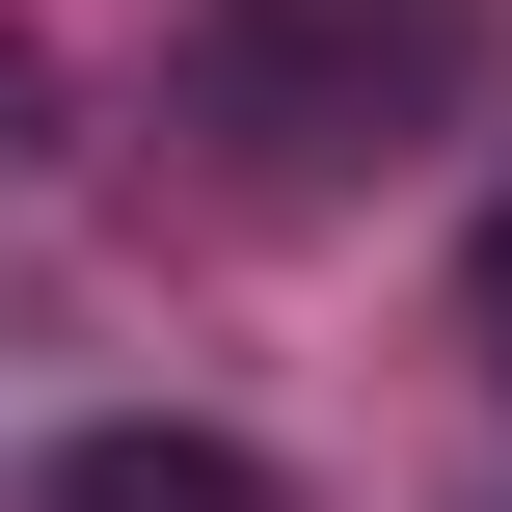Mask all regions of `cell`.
I'll return each instance as SVG.
<instances>
[{
  "label": "cell",
  "mask_w": 512,
  "mask_h": 512,
  "mask_svg": "<svg viewBox=\"0 0 512 512\" xmlns=\"http://www.w3.org/2000/svg\"><path fill=\"white\" fill-rule=\"evenodd\" d=\"M459 54H486L459 0H216V27H189L216 135H270V162H378V135H432Z\"/></svg>",
  "instance_id": "6da1fadb"
},
{
  "label": "cell",
  "mask_w": 512,
  "mask_h": 512,
  "mask_svg": "<svg viewBox=\"0 0 512 512\" xmlns=\"http://www.w3.org/2000/svg\"><path fill=\"white\" fill-rule=\"evenodd\" d=\"M54 512H270V459H216V432H81Z\"/></svg>",
  "instance_id": "7a4b0ae2"
}]
</instances>
